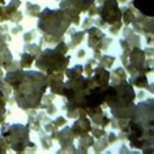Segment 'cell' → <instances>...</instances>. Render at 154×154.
<instances>
[{
  "mask_svg": "<svg viewBox=\"0 0 154 154\" xmlns=\"http://www.w3.org/2000/svg\"><path fill=\"white\" fill-rule=\"evenodd\" d=\"M9 150V148H8V145H7V142L4 141V138H3L2 136H0V153H7Z\"/></svg>",
  "mask_w": 154,
  "mask_h": 154,
  "instance_id": "7dc6e473",
  "label": "cell"
},
{
  "mask_svg": "<svg viewBox=\"0 0 154 154\" xmlns=\"http://www.w3.org/2000/svg\"><path fill=\"white\" fill-rule=\"evenodd\" d=\"M77 140H79V142L76 146V153H88L89 149H91V146H93L95 138L90 133H86L77 137Z\"/></svg>",
  "mask_w": 154,
  "mask_h": 154,
  "instance_id": "ffe728a7",
  "label": "cell"
},
{
  "mask_svg": "<svg viewBox=\"0 0 154 154\" xmlns=\"http://www.w3.org/2000/svg\"><path fill=\"white\" fill-rule=\"evenodd\" d=\"M105 105L116 119H131L136 109V90L128 80L112 84L105 89Z\"/></svg>",
  "mask_w": 154,
  "mask_h": 154,
  "instance_id": "7a4b0ae2",
  "label": "cell"
},
{
  "mask_svg": "<svg viewBox=\"0 0 154 154\" xmlns=\"http://www.w3.org/2000/svg\"><path fill=\"white\" fill-rule=\"evenodd\" d=\"M5 4V0H0V5H4Z\"/></svg>",
  "mask_w": 154,
  "mask_h": 154,
  "instance_id": "db71d44e",
  "label": "cell"
},
{
  "mask_svg": "<svg viewBox=\"0 0 154 154\" xmlns=\"http://www.w3.org/2000/svg\"><path fill=\"white\" fill-rule=\"evenodd\" d=\"M115 61H116V57L115 56H111V55H102L101 57L98 59L97 64L101 65V67L106 68V69H111L114 67Z\"/></svg>",
  "mask_w": 154,
  "mask_h": 154,
  "instance_id": "83f0119b",
  "label": "cell"
},
{
  "mask_svg": "<svg viewBox=\"0 0 154 154\" xmlns=\"http://www.w3.org/2000/svg\"><path fill=\"white\" fill-rule=\"evenodd\" d=\"M95 86L97 85L91 76L88 77L82 75L76 79H67V81L64 82V90L61 97L64 99V103L76 107V109L84 110L88 95Z\"/></svg>",
  "mask_w": 154,
  "mask_h": 154,
  "instance_id": "5b68a950",
  "label": "cell"
},
{
  "mask_svg": "<svg viewBox=\"0 0 154 154\" xmlns=\"http://www.w3.org/2000/svg\"><path fill=\"white\" fill-rule=\"evenodd\" d=\"M60 145V149L57 153H76V145H75V136H73L71 127H61L57 129L56 138Z\"/></svg>",
  "mask_w": 154,
  "mask_h": 154,
  "instance_id": "30bf717a",
  "label": "cell"
},
{
  "mask_svg": "<svg viewBox=\"0 0 154 154\" xmlns=\"http://www.w3.org/2000/svg\"><path fill=\"white\" fill-rule=\"evenodd\" d=\"M39 138H41V142H42V148H43V150H50L52 148V138L48 136L46 132H43V134H39Z\"/></svg>",
  "mask_w": 154,
  "mask_h": 154,
  "instance_id": "836d02e7",
  "label": "cell"
},
{
  "mask_svg": "<svg viewBox=\"0 0 154 154\" xmlns=\"http://www.w3.org/2000/svg\"><path fill=\"white\" fill-rule=\"evenodd\" d=\"M52 123L55 124L56 128L59 129V128H61V127L67 125V118H64V116H57L55 120H52Z\"/></svg>",
  "mask_w": 154,
  "mask_h": 154,
  "instance_id": "b9f144b4",
  "label": "cell"
},
{
  "mask_svg": "<svg viewBox=\"0 0 154 154\" xmlns=\"http://www.w3.org/2000/svg\"><path fill=\"white\" fill-rule=\"evenodd\" d=\"M5 21H9V17L5 13L4 5H0V22H5Z\"/></svg>",
  "mask_w": 154,
  "mask_h": 154,
  "instance_id": "f6af8a7d",
  "label": "cell"
},
{
  "mask_svg": "<svg viewBox=\"0 0 154 154\" xmlns=\"http://www.w3.org/2000/svg\"><path fill=\"white\" fill-rule=\"evenodd\" d=\"M22 20H24V13L20 11H16L9 16V21H12V24H20Z\"/></svg>",
  "mask_w": 154,
  "mask_h": 154,
  "instance_id": "f35d334b",
  "label": "cell"
},
{
  "mask_svg": "<svg viewBox=\"0 0 154 154\" xmlns=\"http://www.w3.org/2000/svg\"><path fill=\"white\" fill-rule=\"evenodd\" d=\"M71 56L68 54H63L56 48H45L35 57V67L38 71L51 75L55 72H64L69 67Z\"/></svg>",
  "mask_w": 154,
  "mask_h": 154,
  "instance_id": "8992f818",
  "label": "cell"
},
{
  "mask_svg": "<svg viewBox=\"0 0 154 154\" xmlns=\"http://www.w3.org/2000/svg\"><path fill=\"white\" fill-rule=\"evenodd\" d=\"M9 102V98L0 90V124L5 122L7 116V103Z\"/></svg>",
  "mask_w": 154,
  "mask_h": 154,
  "instance_id": "4316f807",
  "label": "cell"
},
{
  "mask_svg": "<svg viewBox=\"0 0 154 154\" xmlns=\"http://www.w3.org/2000/svg\"><path fill=\"white\" fill-rule=\"evenodd\" d=\"M127 71L125 68L123 67H116L112 69V72H111V76H110V84L112 85V84H118V82H122V81H125V80H128V77H127Z\"/></svg>",
  "mask_w": 154,
  "mask_h": 154,
  "instance_id": "7402d4cb",
  "label": "cell"
},
{
  "mask_svg": "<svg viewBox=\"0 0 154 154\" xmlns=\"http://www.w3.org/2000/svg\"><path fill=\"white\" fill-rule=\"evenodd\" d=\"M11 86L12 97L18 109L24 111L37 110L39 109L45 93L48 90L47 75L41 71L21 69Z\"/></svg>",
  "mask_w": 154,
  "mask_h": 154,
  "instance_id": "6da1fadb",
  "label": "cell"
},
{
  "mask_svg": "<svg viewBox=\"0 0 154 154\" xmlns=\"http://www.w3.org/2000/svg\"><path fill=\"white\" fill-rule=\"evenodd\" d=\"M107 146H109V142H107V138H106V134H105V136L101 137V138H95L91 149H93L95 153H102L107 149Z\"/></svg>",
  "mask_w": 154,
  "mask_h": 154,
  "instance_id": "f546056e",
  "label": "cell"
},
{
  "mask_svg": "<svg viewBox=\"0 0 154 154\" xmlns=\"http://www.w3.org/2000/svg\"><path fill=\"white\" fill-rule=\"evenodd\" d=\"M95 65H97V60H95L94 57H91V59L88 60L85 63V65H84V76L90 77L93 75V69H94Z\"/></svg>",
  "mask_w": 154,
  "mask_h": 154,
  "instance_id": "d6a6232c",
  "label": "cell"
},
{
  "mask_svg": "<svg viewBox=\"0 0 154 154\" xmlns=\"http://www.w3.org/2000/svg\"><path fill=\"white\" fill-rule=\"evenodd\" d=\"M97 16L102 18L107 25L122 21V9L118 0H97Z\"/></svg>",
  "mask_w": 154,
  "mask_h": 154,
  "instance_id": "52a82bcc",
  "label": "cell"
},
{
  "mask_svg": "<svg viewBox=\"0 0 154 154\" xmlns=\"http://www.w3.org/2000/svg\"><path fill=\"white\" fill-rule=\"evenodd\" d=\"M153 17H148L144 14H137L136 18L132 21V29L136 32L137 34H144V35H149L153 34Z\"/></svg>",
  "mask_w": 154,
  "mask_h": 154,
  "instance_id": "5bb4252c",
  "label": "cell"
},
{
  "mask_svg": "<svg viewBox=\"0 0 154 154\" xmlns=\"http://www.w3.org/2000/svg\"><path fill=\"white\" fill-rule=\"evenodd\" d=\"M146 55L141 47H132L128 54V63L125 65V71L128 75H132L134 72H141L145 64Z\"/></svg>",
  "mask_w": 154,
  "mask_h": 154,
  "instance_id": "8fae6325",
  "label": "cell"
},
{
  "mask_svg": "<svg viewBox=\"0 0 154 154\" xmlns=\"http://www.w3.org/2000/svg\"><path fill=\"white\" fill-rule=\"evenodd\" d=\"M132 7L140 14L154 17V0H132Z\"/></svg>",
  "mask_w": 154,
  "mask_h": 154,
  "instance_id": "ac0fdd59",
  "label": "cell"
},
{
  "mask_svg": "<svg viewBox=\"0 0 154 154\" xmlns=\"http://www.w3.org/2000/svg\"><path fill=\"white\" fill-rule=\"evenodd\" d=\"M45 111V114L47 115V116H52V115H55L57 112V107L54 105V103H51V105H48V106H46L45 109H42Z\"/></svg>",
  "mask_w": 154,
  "mask_h": 154,
  "instance_id": "60d3db41",
  "label": "cell"
},
{
  "mask_svg": "<svg viewBox=\"0 0 154 154\" xmlns=\"http://www.w3.org/2000/svg\"><path fill=\"white\" fill-rule=\"evenodd\" d=\"M94 26H97V28H99V29H105V28H107V26H109V25H107L106 22L102 20V18L97 17V18H95V20H94Z\"/></svg>",
  "mask_w": 154,
  "mask_h": 154,
  "instance_id": "bcb514c9",
  "label": "cell"
},
{
  "mask_svg": "<svg viewBox=\"0 0 154 154\" xmlns=\"http://www.w3.org/2000/svg\"><path fill=\"white\" fill-rule=\"evenodd\" d=\"M97 0H61L59 2L60 9L65 11L71 16L72 24L75 26L80 25V14L84 12H88V9L91 7V4Z\"/></svg>",
  "mask_w": 154,
  "mask_h": 154,
  "instance_id": "ba28073f",
  "label": "cell"
},
{
  "mask_svg": "<svg viewBox=\"0 0 154 154\" xmlns=\"http://www.w3.org/2000/svg\"><path fill=\"white\" fill-rule=\"evenodd\" d=\"M55 48L57 50V51L63 52V54H68V51H69L68 43H67V42H64L63 39H61V41H59V42H57V43H56V46H55Z\"/></svg>",
  "mask_w": 154,
  "mask_h": 154,
  "instance_id": "ab89813d",
  "label": "cell"
},
{
  "mask_svg": "<svg viewBox=\"0 0 154 154\" xmlns=\"http://www.w3.org/2000/svg\"><path fill=\"white\" fill-rule=\"evenodd\" d=\"M120 9H122V22H123V25L129 26L137 16L136 9H134L133 7H124V8H120Z\"/></svg>",
  "mask_w": 154,
  "mask_h": 154,
  "instance_id": "603a6c76",
  "label": "cell"
},
{
  "mask_svg": "<svg viewBox=\"0 0 154 154\" xmlns=\"http://www.w3.org/2000/svg\"><path fill=\"white\" fill-rule=\"evenodd\" d=\"M146 38V45H149V46H153V34H149V35H145Z\"/></svg>",
  "mask_w": 154,
  "mask_h": 154,
  "instance_id": "816d5d0a",
  "label": "cell"
},
{
  "mask_svg": "<svg viewBox=\"0 0 154 154\" xmlns=\"http://www.w3.org/2000/svg\"><path fill=\"white\" fill-rule=\"evenodd\" d=\"M37 38V30H29V32H25L22 34V39H24L25 43H29V42H33Z\"/></svg>",
  "mask_w": 154,
  "mask_h": 154,
  "instance_id": "74e56055",
  "label": "cell"
},
{
  "mask_svg": "<svg viewBox=\"0 0 154 154\" xmlns=\"http://www.w3.org/2000/svg\"><path fill=\"white\" fill-rule=\"evenodd\" d=\"M94 26V18L93 17H85V21L82 22V30H86Z\"/></svg>",
  "mask_w": 154,
  "mask_h": 154,
  "instance_id": "ee69618b",
  "label": "cell"
},
{
  "mask_svg": "<svg viewBox=\"0 0 154 154\" xmlns=\"http://www.w3.org/2000/svg\"><path fill=\"white\" fill-rule=\"evenodd\" d=\"M84 75V65L82 64H76L72 68H67L64 71V76L67 79H76Z\"/></svg>",
  "mask_w": 154,
  "mask_h": 154,
  "instance_id": "484cf974",
  "label": "cell"
},
{
  "mask_svg": "<svg viewBox=\"0 0 154 154\" xmlns=\"http://www.w3.org/2000/svg\"><path fill=\"white\" fill-rule=\"evenodd\" d=\"M85 32L88 34V47L93 51H106L112 42V39L107 37L106 33H103L102 29L97 26H91Z\"/></svg>",
  "mask_w": 154,
  "mask_h": 154,
  "instance_id": "9c48e42d",
  "label": "cell"
},
{
  "mask_svg": "<svg viewBox=\"0 0 154 154\" xmlns=\"http://www.w3.org/2000/svg\"><path fill=\"white\" fill-rule=\"evenodd\" d=\"M26 14L30 17H38V14L42 11V7L38 4H33L30 2H26Z\"/></svg>",
  "mask_w": 154,
  "mask_h": 154,
  "instance_id": "4dcf8cb0",
  "label": "cell"
},
{
  "mask_svg": "<svg viewBox=\"0 0 154 154\" xmlns=\"http://www.w3.org/2000/svg\"><path fill=\"white\" fill-rule=\"evenodd\" d=\"M106 138H107L109 145H112L118 141V134L115 132H106Z\"/></svg>",
  "mask_w": 154,
  "mask_h": 154,
  "instance_id": "7bdbcfd3",
  "label": "cell"
},
{
  "mask_svg": "<svg viewBox=\"0 0 154 154\" xmlns=\"http://www.w3.org/2000/svg\"><path fill=\"white\" fill-rule=\"evenodd\" d=\"M12 39V35L7 34H0V67L7 69L13 60V55L8 47V42Z\"/></svg>",
  "mask_w": 154,
  "mask_h": 154,
  "instance_id": "4fadbf2b",
  "label": "cell"
},
{
  "mask_svg": "<svg viewBox=\"0 0 154 154\" xmlns=\"http://www.w3.org/2000/svg\"><path fill=\"white\" fill-rule=\"evenodd\" d=\"M85 56H86L85 48H80L79 51L76 52V57H77V59H82V57H85Z\"/></svg>",
  "mask_w": 154,
  "mask_h": 154,
  "instance_id": "681fc988",
  "label": "cell"
},
{
  "mask_svg": "<svg viewBox=\"0 0 154 154\" xmlns=\"http://www.w3.org/2000/svg\"><path fill=\"white\" fill-rule=\"evenodd\" d=\"M122 28H123V22L118 21V22H115V24L110 25V28L107 30H109V33L111 34V35H118V34L122 32Z\"/></svg>",
  "mask_w": 154,
  "mask_h": 154,
  "instance_id": "8d00e7d4",
  "label": "cell"
},
{
  "mask_svg": "<svg viewBox=\"0 0 154 154\" xmlns=\"http://www.w3.org/2000/svg\"><path fill=\"white\" fill-rule=\"evenodd\" d=\"M0 90H2L8 98L12 97V86H11L9 84H7L3 79H0Z\"/></svg>",
  "mask_w": 154,
  "mask_h": 154,
  "instance_id": "d590c367",
  "label": "cell"
},
{
  "mask_svg": "<svg viewBox=\"0 0 154 154\" xmlns=\"http://www.w3.org/2000/svg\"><path fill=\"white\" fill-rule=\"evenodd\" d=\"M85 34H86L85 30H75V33L71 34V42L68 43L69 50L81 45L84 42V39H85Z\"/></svg>",
  "mask_w": 154,
  "mask_h": 154,
  "instance_id": "cb8c5ba5",
  "label": "cell"
},
{
  "mask_svg": "<svg viewBox=\"0 0 154 154\" xmlns=\"http://www.w3.org/2000/svg\"><path fill=\"white\" fill-rule=\"evenodd\" d=\"M35 61V56L30 55L28 52H21L20 54V60H18V64H20L21 69H29Z\"/></svg>",
  "mask_w": 154,
  "mask_h": 154,
  "instance_id": "d4e9b609",
  "label": "cell"
},
{
  "mask_svg": "<svg viewBox=\"0 0 154 154\" xmlns=\"http://www.w3.org/2000/svg\"><path fill=\"white\" fill-rule=\"evenodd\" d=\"M91 127H93V124H91L90 119L88 118V115L82 114V115H80L79 118L75 119V122H73V124L71 127V131H72L75 138H77V137L82 136V134L90 133Z\"/></svg>",
  "mask_w": 154,
  "mask_h": 154,
  "instance_id": "9a60e30c",
  "label": "cell"
},
{
  "mask_svg": "<svg viewBox=\"0 0 154 154\" xmlns=\"http://www.w3.org/2000/svg\"><path fill=\"white\" fill-rule=\"evenodd\" d=\"M20 7H21V0H11V2L8 3V5L4 7L5 13L8 14V17H9L13 12L18 11V8H20Z\"/></svg>",
  "mask_w": 154,
  "mask_h": 154,
  "instance_id": "1f68e13d",
  "label": "cell"
},
{
  "mask_svg": "<svg viewBox=\"0 0 154 154\" xmlns=\"http://www.w3.org/2000/svg\"><path fill=\"white\" fill-rule=\"evenodd\" d=\"M128 82L133 88H137V89H146L149 85L148 75H145L144 72H134L132 75H129Z\"/></svg>",
  "mask_w": 154,
  "mask_h": 154,
  "instance_id": "d6986e66",
  "label": "cell"
},
{
  "mask_svg": "<svg viewBox=\"0 0 154 154\" xmlns=\"http://www.w3.org/2000/svg\"><path fill=\"white\" fill-rule=\"evenodd\" d=\"M132 153L131 152V149H129V146H127V144H123L120 146V149H119V153Z\"/></svg>",
  "mask_w": 154,
  "mask_h": 154,
  "instance_id": "f907efd6",
  "label": "cell"
},
{
  "mask_svg": "<svg viewBox=\"0 0 154 154\" xmlns=\"http://www.w3.org/2000/svg\"><path fill=\"white\" fill-rule=\"evenodd\" d=\"M123 34H124V39L128 42L131 47H141L140 34H137L132 28H129V26H125L124 30H123Z\"/></svg>",
  "mask_w": 154,
  "mask_h": 154,
  "instance_id": "44dd1931",
  "label": "cell"
},
{
  "mask_svg": "<svg viewBox=\"0 0 154 154\" xmlns=\"http://www.w3.org/2000/svg\"><path fill=\"white\" fill-rule=\"evenodd\" d=\"M90 134L94 138H101V137H103L106 134V129L102 128V127L93 125V127H91V131H90Z\"/></svg>",
  "mask_w": 154,
  "mask_h": 154,
  "instance_id": "e575fe53",
  "label": "cell"
},
{
  "mask_svg": "<svg viewBox=\"0 0 154 154\" xmlns=\"http://www.w3.org/2000/svg\"><path fill=\"white\" fill-rule=\"evenodd\" d=\"M57 2H61V0H57Z\"/></svg>",
  "mask_w": 154,
  "mask_h": 154,
  "instance_id": "11a10c76",
  "label": "cell"
},
{
  "mask_svg": "<svg viewBox=\"0 0 154 154\" xmlns=\"http://www.w3.org/2000/svg\"><path fill=\"white\" fill-rule=\"evenodd\" d=\"M22 50H24V52H28V54H30V55L37 57L42 52V46L34 43V42H29V43L24 45V48Z\"/></svg>",
  "mask_w": 154,
  "mask_h": 154,
  "instance_id": "f1b7e54d",
  "label": "cell"
},
{
  "mask_svg": "<svg viewBox=\"0 0 154 154\" xmlns=\"http://www.w3.org/2000/svg\"><path fill=\"white\" fill-rule=\"evenodd\" d=\"M110 76H111V72L109 69L101 67V65H95L94 69H93V77L94 82L97 86H102V88H107L110 85Z\"/></svg>",
  "mask_w": 154,
  "mask_h": 154,
  "instance_id": "e0dca14e",
  "label": "cell"
},
{
  "mask_svg": "<svg viewBox=\"0 0 154 154\" xmlns=\"http://www.w3.org/2000/svg\"><path fill=\"white\" fill-rule=\"evenodd\" d=\"M3 77H4V69L0 67V79H3Z\"/></svg>",
  "mask_w": 154,
  "mask_h": 154,
  "instance_id": "f5cc1de1",
  "label": "cell"
},
{
  "mask_svg": "<svg viewBox=\"0 0 154 154\" xmlns=\"http://www.w3.org/2000/svg\"><path fill=\"white\" fill-rule=\"evenodd\" d=\"M64 72H55L51 75H47V82H48V90L50 93L55 95H63L64 90Z\"/></svg>",
  "mask_w": 154,
  "mask_h": 154,
  "instance_id": "2e32d148",
  "label": "cell"
},
{
  "mask_svg": "<svg viewBox=\"0 0 154 154\" xmlns=\"http://www.w3.org/2000/svg\"><path fill=\"white\" fill-rule=\"evenodd\" d=\"M85 114L88 115V118L90 119L91 124L97 125V127H102L106 129V127L110 125V120L111 118L109 115L105 114L102 106H97V107H91V109L85 110Z\"/></svg>",
  "mask_w": 154,
  "mask_h": 154,
  "instance_id": "7c38bea8",
  "label": "cell"
},
{
  "mask_svg": "<svg viewBox=\"0 0 154 154\" xmlns=\"http://www.w3.org/2000/svg\"><path fill=\"white\" fill-rule=\"evenodd\" d=\"M0 136L4 138L8 148L14 153H28L37 150V145L30 141V128L26 124L3 123Z\"/></svg>",
  "mask_w": 154,
  "mask_h": 154,
  "instance_id": "277c9868",
  "label": "cell"
},
{
  "mask_svg": "<svg viewBox=\"0 0 154 154\" xmlns=\"http://www.w3.org/2000/svg\"><path fill=\"white\" fill-rule=\"evenodd\" d=\"M22 30H24V29H22V26L20 24H16V26L11 29L9 32H11V35H17V34H20Z\"/></svg>",
  "mask_w": 154,
  "mask_h": 154,
  "instance_id": "c3c4849f",
  "label": "cell"
},
{
  "mask_svg": "<svg viewBox=\"0 0 154 154\" xmlns=\"http://www.w3.org/2000/svg\"><path fill=\"white\" fill-rule=\"evenodd\" d=\"M72 25L71 16L63 9L43 8L38 14V32L42 34L43 43H57L63 39Z\"/></svg>",
  "mask_w": 154,
  "mask_h": 154,
  "instance_id": "3957f363",
  "label": "cell"
}]
</instances>
